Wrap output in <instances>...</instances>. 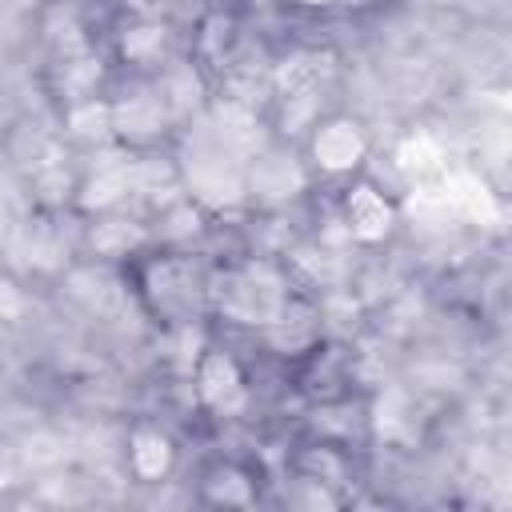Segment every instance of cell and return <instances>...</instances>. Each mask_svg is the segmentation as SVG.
I'll return each mask as SVG.
<instances>
[{
  "label": "cell",
  "instance_id": "3",
  "mask_svg": "<svg viewBox=\"0 0 512 512\" xmlns=\"http://www.w3.org/2000/svg\"><path fill=\"white\" fill-rule=\"evenodd\" d=\"M196 396L204 408L220 412V416H232L244 408L248 400V388H244V372L240 364L228 356V352H216V348H204L196 356Z\"/></svg>",
  "mask_w": 512,
  "mask_h": 512
},
{
  "label": "cell",
  "instance_id": "8",
  "mask_svg": "<svg viewBox=\"0 0 512 512\" xmlns=\"http://www.w3.org/2000/svg\"><path fill=\"white\" fill-rule=\"evenodd\" d=\"M132 188H136V164L132 160H108V164H96V172L84 180L80 204L84 208H112Z\"/></svg>",
  "mask_w": 512,
  "mask_h": 512
},
{
  "label": "cell",
  "instance_id": "2",
  "mask_svg": "<svg viewBox=\"0 0 512 512\" xmlns=\"http://www.w3.org/2000/svg\"><path fill=\"white\" fill-rule=\"evenodd\" d=\"M188 184L196 196L204 200H236L244 192V168L240 156L216 136L208 132L192 152H188Z\"/></svg>",
  "mask_w": 512,
  "mask_h": 512
},
{
  "label": "cell",
  "instance_id": "15",
  "mask_svg": "<svg viewBox=\"0 0 512 512\" xmlns=\"http://www.w3.org/2000/svg\"><path fill=\"white\" fill-rule=\"evenodd\" d=\"M292 4H300V8H332L336 0H292Z\"/></svg>",
  "mask_w": 512,
  "mask_h": 512
},
{
  "label": "cell",
  "instance_id": "1",
  "mask_svg": "<svg viewBox=\"0 0 512 512\" xmlns=\"http://www.w3.org/2000/svg\"><path fill=\"white\" fill-rule=\"evenodd\" d=\"M288 304L284 280L268 268V264H248L236 276H228L224 292H220V308L240 320V324H272Z\"/></svg>",
  "mask_w": 512,
  "mask_h": 512
},
{
  "label": "cell",
  "instance_id": "12",
  "mask_svg": "<svg viewBox=\"0 0 512 512\" xmlns=\"http://www.w3.org/2000/svg\"><path fill=\"white\" fill-rule=\"evenodd\" d=\"M68 124L80 140H104V136H112V108L96 104V100H84L68 112Z\"/></svg>",
  "mask_w": 512,
  "mask_h": 512
},
{
  "label": "cell",
  "instance_id": "6",
  "mask_svg": "<svg viewBox=\"0 0 512 512\" xmlns=\"http://www.w3.org/2000/svg\"><path fill=\"white\" fill-rule=\"evenodd\" d=\"M172 440L160 432V428H136L132 440H128V468L136 480H164L172 472Z\"/></svg>",
  "mask_w": 512,
  "mask_h": 512
},
{
  "label": "cell",
  "instance_id": "9",
  "mask_svg": "<svg viewBox=\"0 0 512 512\" xmlns=\"http://www.w3.org/2000/svg\"><path fill=\"white\" fill-rule=\"evenodd\" d=\"M148 288H152L160 312H168V316H180L196 304V280H192L188 264H180V260H160L148 272Z\"/></svg>",
  "mask_w": 512,
  "mask_h": 512
},
{
  "label": "cell",
  "instance_id": "4",
  "mask_svg": "<svg viewBox=\"0 0 512 512\" xmlns=\"http://www.w3.org/2000/svg\"><path fill=\"white\" fill-rule=\"evenodd\" d=\"M368 152L364 132L352 120H328L316 136H312V156L324 172H352Z\"/></svg>",
  "mask_w": 512,
  "mask_h": 512
},
{
  "label": "cell",
  "instance_id": "10",
  "mask_svg": "<svg viewBox=\"0 0 512 512\" xmlns=\"http://www.w3.org/2000/svg\"><path fill=\"white\" fill-rule=\"evenodd\" d=\"M204 496H208L212 504H224V508H248V504L256 500V484H252V476H248L244 468H236V464H216V468L208 472V480H204Z\"/></svg>",
  "mask_w": 512,
  "mask_h": 512
},
{
  "label": "cell",
  "instance_id": "5",
  "mask_svg": "<svg viewBox=\"0 0 512 512\" xmlns=\"http://www.w3.org/2000/svg\"><path fill=\"white\" fill-rule=\"evenodd\" d=\"M344 224H348V232L356 240L376 244V240H384L392 232V204L372 184H356L344 196Z\"/></svg>",
  "mask_w": 512,
  "mask_h": 512
},
{
  "label": "cell",
  "instance_id": "13",
  "mask_svg": "<svg viewBox=\"0 0 512 512\" xmlns=\"http://www.w3.org/2000/svg\"><path fill=\"white\" fill-rule=\"evenodd\" d=\"M160 48H164V28H156V24H140V28H132V32L124 36V56L136 60V64L156 60Z\"/></svg>",
  "mask_w": 512,
  "mask_h": 512
},
{
  "label": "cell",
  "instance_id": "7",
  "mask_svg": "<svg viewBox=\"0 0 512 512\" xmlns=\"http://www.w3.org/2000/svg\"><path fill=\"white\" fill-rule=\"evenodd\" d=\"M168 108L160 96H128L124 104H112V132L128 140H152L164 132Z\"/></svg>",
  "mask_w": 512,
  "mask_h": 512
},
{
  "label": "cell",
  "instance_id": "14",
  "mask_svg": "<svg viewBox=\"0 0 512 512\" xmlns=\"http://www.w3.org/2000/svg\"><path fill=\"white\" fill-rule=\"evenodd\" d=\"M124 220H108V224H96V232H92V240H96V248L100 252H112V256H120V252H128V244H136L140 240V232H128L124 236Z\"/></svg>",
  "mask_w": 512,
  "mask_h": 512
},
{
  "label": "cell",
  "instance_id": "11",
  "mask_svg": "<svg viewBox=\"0 0 512 512\" xmlns=\"http://www.w3.org/2000/svg\"><path fill=\"white\" fill-rule=\"evenodd\" d=\"M396 160H400V168L412 176V180H436L440 172H444V148L432 140V136H408L404 144H400V152H396Z\"/></svg>",
  "mask_w": 512,
  "mask_h": 512
}]
</instances>
